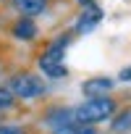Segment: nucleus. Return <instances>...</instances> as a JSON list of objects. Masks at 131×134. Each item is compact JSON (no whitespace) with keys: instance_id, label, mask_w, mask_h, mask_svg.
<instances>
[{"instance_id":"39448f33","label":"nucleus","mask_w":131,"mask_h":134,"mask_svg":"<svg viewBox=\"0 0 131 134\" xmlns=\"http://www.w3.org/2000/svg\"><path fill=\"white\" fill-rule=\"evenodd\" d=\"M102 8L97 5V0L94 3H89V5H81L79 8V16H76V24H74V32H76V37L79 34H89L92 29H97L100 26V21H102Z\"/></svg>"},{"instance_id":"ddd939ff","label":"nucleus","mask_w":131,"mask_h":134,"mask_svg":"<svg viewBox=\"0 0 131 134\" xmlns=\"http://www.w3.org/2000/svg\"><path fill=\"white\" fill-rule=\"evenodd\" d=\"M50 134H100L97 126H87V124H68L58 131H50Z\"/></svg>"},{"instance_id":"20e7f679","label":"nucleus","mask_w":131,"mask_h":134,"mask_svg":"<svg viewBox=\"0 0 131 134\" xmlns=\"http://www.w3.org/2000/svg\"><path fill=\"white\" fill-rule=\"evenodd\" d=\"M74 40H76V32H74V29H66V32H60V34L50 37V40L39 47V53L34 55V60H58V63H63L66 50L71 47V42H74Z\"/></svg>"},{"instance_id":"f3484780","label":"nucleus","mask_w":131,"mask_h":134,"mask_svg":"<svg viewBox=\"0 0 131 134\" xmlns=\"http://www.w3.org/2000/svg\"><path fill=\"white\" fill-rule=\"evenodd\" d=\"M52 3H60V0H52Z\"/></svg>"},{"instance_id":"423d86ee","label":"nucleus","mask_w":131,"mask_h":134,"mask_svg":"<svg viewBox=\"0 0 131 134\" xmlns=\"http://www.w3.org/2000/svg\"><path fill=\"white\" fill-rule=\"evenodd\" d=\"M8 34H11L16 42H34V40L39 37L37 19H32V16H16V19L8 24Z\"/></svg>"},{"instance_id":"1a4fd4ad","label":"nucleus","mask_w":131,"mask_h":134,"mask_svg":"<svg viewBox=\"0 0 131 134\" xmlns=\"http://www.w3.org/2000/svg\"><path fill=\"white\" fill-rule=\"evenodd\" d=\"M21 110V100L8 90L5 82H0V121H3L5 116H13Z\"/></svg>"},{"instance_id":"2eb2a0df","label":"nucleus","mask_w":131,"mask_h":134,"mask_svg":"<svg viewBox=\"0 0 131 134\" xmlns=\"http://www.w3.org/2000/svg\"><path fill=\"white\" fill-rule=\"evenodd\" d=\"M118 82L131 84V66H126V69H121V71H118Z\"/></svg>"},{"instance_id":"7ed1b4c3","label":"nucleus","mask_w":131,"mask_h":134,"mask_svg":"<svg viewBox=\"0 0 131 134\" xmlns=\"http://www.w3.org/2000/svg\"><path fill=\"white\" fill-rule=\"evenodd\" d=\"M39 124L50 131H58L63 126H68V124H76L74 118V105H66V103H47L42 105L39 110Z\"/></svg>"},{"instance_id":"0eeeda50","label":"nucleus","mask_w":131,"mask_h":134,"mask_svg":"<svg viewBox=\"0 0 131 134\" xmlns=\"http://www.w3.org/2000/svg\"><path fill=\"white\" fill-rule=\"evenodd\" d=\"M50 3H52V0H11L8 8L16 11L19 16H32V19H37V16H42V13L50 11Z\"/></svg>"},{"instance_id":"4468645a","label":"nucleus","mask_w":131,"mask_h":134,"mask_svg":"<svg viewBox=\"0 0 131 134\" xmlns=\"http://www.w3.org/2000/svg\"><path fill=\"white\" fill-rule=\"evenodd\" d=\"M11 58H13V47L5 40H0V74H5L11 69Z\"/></svg>"},{"instance_id":"f03ea898","label":"nucleus","mask_w":131,"mask_h":134,"mask_svg":"<svg viewBox=\"0 0 131 134\" xmlns=\"http://www.w3.org/2000/svg\"><path fill=\"white\" fill-rule=\"evenodd\" d=\"M121 108V100L115 95H100V97H87L84 103L74 105V118L76 124L87 126H100L113 118V113Z\"/></svg>"},{"instance_id":"6e6552de","label":"nucleus","mask_w":131,"mask_h":134,"mask_svg":"<svg viewBox=\"0 0 131 134\" xmlns=\"http://www.w3.org/2000/svg\"><path fill=\"white\" fill-rule=\"evenodd\" d=\"M113 90H115V79H110V76H92V79L81 82V95L84 97L113 95Z\"/></svg>"},{"instance_id":"f8f14e48","label":"nucleus","mask_w":131,"mask_h":134,"mask_svg":"<svg viewBox=\"0 0 131 134\" xmlns=\"http://www.w3.org/2000/svg\"><path fill=\"white\" fill-rule=\"evenodd\" d=\"M0 134H42L37 124H0Z\"/></svg>"},{"instance_id":"dca6fc26","label":"nucleus","mask_w":131,"mask_h":134,"mask_svg":"<svg viewBox=\"0 0 131 134\" xmlns=\"http://www.w3.org/2000/svg\"><path fill=\"white\" fill-rule=\"evenodd\" d=\"M8 3H11V0H0V5H8Z\"/></svg>"},{"instance_id":"9d476101","label":"nucleus","mask_w":131,"mask_h":134,"mask_svg":"<svg viewBox=\"0 0 131 134\" xmlns=\"http://www.w3.org/2000/svg\"><path fill=\"white\" fill-rule=\"evenodd\" d=\"M110 134H131V105H121L110 118Z\"/></svg>"},{"instance_id":"f257e3e1","label":"nucleus","mask_w":131,"mask_h":134,"mask_svg":"<svg viewBox=\"0 0 131 134\" xmlns=\"http://www.w3.org/2000/svg\"><path fill=\"white\" fill-rule=\"evenodd\" d=\"M5 84L8 90L21 100V103H34V100H42L47 97L50 87L45 82V76L29 66H13V69L5 71Z\"/></svg>"},{"instance_id":"9b49d317","label":"nucleus","mask_w":131,"mask_h":134,"mask_svg":"<svg viewBox=\"0 0 131 134\" xmlns=\"http://www.w3.org/2000/svg\"><path fill=\"white\" fill-rule=\"evenodd\" d=\"M37 69L45 79H66L68 76L66 63H58V60H37Z\"/></svg>"}]
</instances>
